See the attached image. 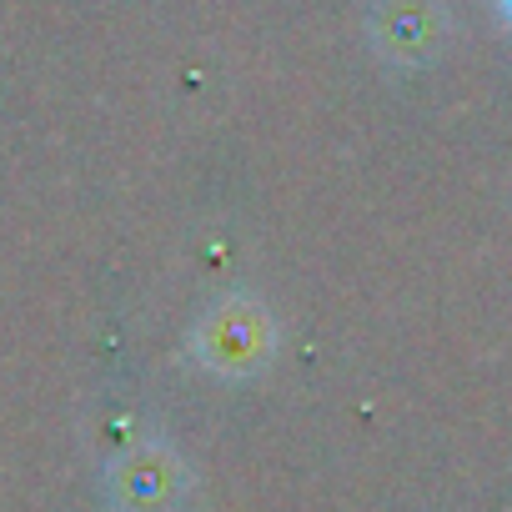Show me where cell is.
<instances>
[{
	"instance_id": "1",
	"label": "cell",
	"mask_w": 512,
	"mask_h": 512,
	"mask_svg": "<svg viewBox=\"0 0 512 512\" xmlns=\"http://www.w3.org/2000/svg\"><path fill=\"white\" fill-rule=\"evenodd\" d=\"M502 11H507V21H512V0H502Z\"/></svg>"
}]
</instances>
